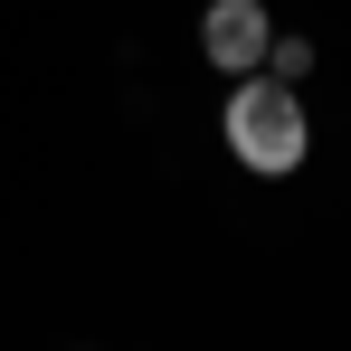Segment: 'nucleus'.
<instances>
[{
	"instance_id": "f257e3e1",
	"label": "nucleus",
	"mask_w": 351,
	"mask_h": 351,
	"mask_svg": "<svg viewBox=\"0 0 351 351\" xmlns=\"http://www.w3.org/2000/svg\"><path fill=\"white\" fill-rule=\"evenodd\" d=\"M219 133H228L237 171H256V180L304 171V152H313L304 95H294V86H276V76H237V86H228V114H219Z\"/></svg>"
},
{
	"instance_id": "f03ea898",
	"label": "nucleus",
	"mask_w": 351,
	"mask_h": 351,
	"mask_svg": "<svg viewBox=\"0 0 351 351\" xmlns=\"http://www.w3.org/2000/svg\"><path fill=\"white\" fill-rule=\"evenodd\" d=\"M266 38H276L266 0H209L199 10V58L219 66V76H256L266 66Z\"/></svg>"
},
{
	"instance_id": "7ed1b4c3",
	"label": "nucleus",
	"mask_w": 351,
	"mask_h": 351,
	"mask_svg": "<svg viewBox=\"0 0 351 351\" xmlns=\"http://www.w3.org/2000/svg\"><path fill=\"white\" fill-rule=\"evenodd\" d=\"M304 66H313V38H266V66H256V76H276V86H294Z\"/></svg>"
}]
</instances>
